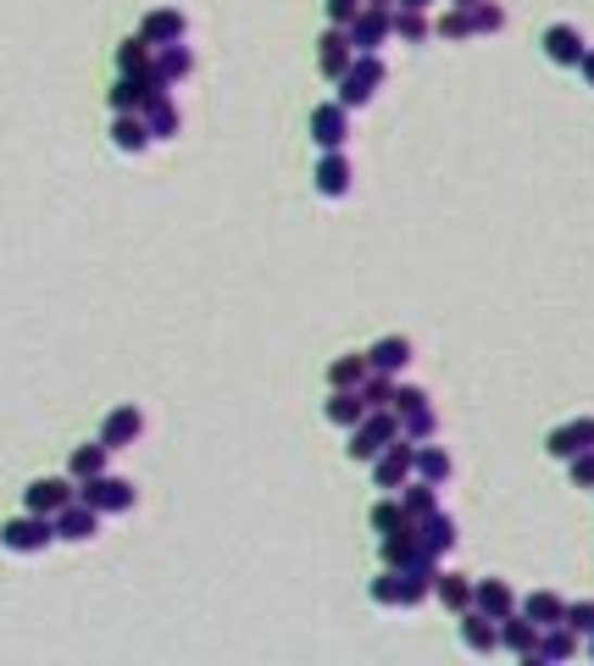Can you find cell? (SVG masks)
<instances>
[{
  "label": "cell",
  "instance_id": "obj_41",
  "mask_svg": "<svg viewBox=\"0 0 594 666\" xmlns=\"http://www.w3.org/2000/svg\"><path fill=\"white\" fill-rule=\"evenodd\" d=\"M506 28V12L494 7V0H478L472 7V34H501Z\"/></svg>",
  "mask_w": 594,
  "mask_h": 666
},
{
  "label": "cell",
  "instance_id": "obj_11",
  "mask_svg": "<svg viewBox=\"0 0 594 666\" xmlns=\"http://www.w3.org/2000/svg\"><path fill=\"white\" fill-rule=\"evenodd\" d=\"M539 44H544V56H551L556 67H578L583 51H589V39H583L572 23H551V28L539 34Z\"/></svg>",
  "mask_w": 594,
  "mask_h": 666
},
{
  "label": "cell",
  "instance_id": "obj_18",
  "mask_svg": "<svg viewBox=\"0 0 594 666\" xmlns=\"http://www.w3.org/2000/svg\"><path fill=\"white\" fill-rule=\"evenodd\" d=\"M501 650H511L517 661H528V666H533V650H539V623H528L522 611L501 616Z\"/></svg>",
  "mask_w": 594,
  "mask_h": 666
},
{
  "label": "cell",
  "instance_id": "obj_29",
  "mask_svg": "<svg viewBox=\"0 0 594 666\" xmlns=\"http://www.w3.org/2000/svg\"><path fill=\"white\" fill-rule=\"evenodd\" d=\"M144 128H151V139H173L178 133V106H173V94L167 89H156L151 101H144Z\"/></svg>",
  "mask_w": 594,
  "mask_h": 666
},
{
  "label": "cell",
  "instance_id": "obj_4",
  "mask_svg": "<svg viewBox=\"0 0 594 666\" xmlns=\"http://www.w3.org/2000/svg\"><path fill=\"white\" fill-rule=\"evenodd\" d=\"M389 439H401V417H394V411H367L351 427V445H344V450H351V461H372Z\"/></svg>",
  "mask_w": 594,
  "mask_h": 666
},
{
  "label": "cell",
  "instance_id": "obj_5",
  "mask_svg": "<svg viewBox=\"0 0 594 666\" xmlns=\"http://www.w3.org/2000/svg\"><path fill=\"white\" fill-rule=\"evenodd\" d=\"M78 500L89 511H101V516H117V511H134V484L128 478H112V472H101V478H84L78 484Z\"/></svg>",
  "mask_w": 594,
  "mask_h": 666
},
{
  "label": "cell",
  "instance_id": "obj_31",
  "mask_svg": "<svg viewBox=\"0 0 594 666\" xmlns=\"http://www.w3.org/2000/svg\"><path fill=\"white\" fill-rule=\"evenodd\" d=\"M151 44H144V34H128L123 44H117V73H128V78H151Z\"/></svg>",
  "mask_w": 594,
  "mask_h": 666
},
{
  "label": "cell",
  "instance_id": "obj_35",
  "mask_svg": "<svg viewBox=\"0 0 594 666\" xmlns=\"http://www.w3.org/2000/svg\"><path fill=\"white\" fill-rule=\"evenodd\" d=\"M372 367H367V350H356V356H339L333 367H328V389H362V377H367Z\"/></svg>",
  "mask_w": 594,
  "mask_h": 666
},
{
  "label": "cell",
  "instance_id": "obj_24",
  "mask_svg": "<svg viewBox=\"0 0 594 666\" xmlns=\"http://www.w3.org/2000/svg\"><path fill=\"white\" fill-rule=\"evenodd\" d=\"M189 67H194V56H189V44L178 39V44H156V56H151V78L156 84H178V78H189Z\"/></svg>",
  "mask_w": 594,
  "mask_h": 666
},
{
  "label": "cell",
  "instance_id": "obj_10",
  "mask_svg": "<svg viewBox=\"0 0 594 666\" xmlns=\"http://www.w3.org/2000/svg\"><path fill=\"white\" fill-rule=\"evenodd\" d=\"M389 17H394V7H389V12H383V7H362L351 23H344V34H351L356 51H378V44L394 34V23H389Z\"/></svg>",
  "mask_w": 594,
  "mask_h": 666
},
{
  "label": "cell",
  "instance_id": "obj_14",
  "mask_svg": "<svg viewBox=\"0 0 594 666\" xmlns=\"http://www.w3.org/2000/svg\"><path fill=\"white\" fill-rule=\"evenodd\" d=\"M78 489H73V478H34L28 489H23V511H39V516H56L67 500H73Z\"/></svg>",
  "mask_w": 594,
  "mask_h": 666
},
{
  "label": "cell",
  "instance_id": "obj_33",
  "mask_svg": "<svg viewBox=\"0 0 594 666\" xmlns=\"http://www.w3.org/2000/svg\"><path fill=\"white\" fill-rule=\"evenodd\" d=\"M106 456H112V450H106L101 439H94V445H78V450H73V461H67V478H73V484L101 478V472H106Z\"/></svg>",
  "mask_w": 594,
  "mask_h": 666
},
{
  "label": "cell",
  "instance_id": "obj_42",
  "mask_svg": "<svg viewBox=\"0 0 594 666\" xmlns=\"http://www.w3.org/2000/svg\"><path fill=\"white\" fill-rule=\"evenodd\" d=\"M567 628H572L578 639H589V633H594V600H578V605H567Z\"/></svg>",
  "mask_w": 594,
  "mask_h": 666
},
{
  "label": "cell",
  "instance_id": "obj_16",
  "mask_svg": "<svg viewBox=\"0 0 594 666\" xmlns=\"http://www.w3.org/2000/svg\"><path fill=\"white\" fill-rule=\"evenodd\" d=\"M139 34H144V44H178L184 34H189V17L178 12V7H156V12H144V23H139Z\"/></svg>",
  "mask_w": 594,
  "mask_h": 666
},
{
  "label": "cell",
  "instance_id": "obj_13",
  "mask_svg": "<svg viewBox=\"0 0 594 666\" xmlns=\"http://www.w3.org/2000/svg\"><path fill=\"white\" fill-rule=\"evenodd\" d=\"M101 534V511H89L78 495L56 511V539H67V545H84V539H94Z\"/></svg>",
  "mask_w": 594,
  "mask_h": 666
},
{
  "label": "cell",
  "instance_id": "obj_47",
  "mask_svg": "<svg viewBox=\"0 0 594 666\" xmlns=\"http://www.w3.org/2000/svg\"><path fill=\"white\" fill-rule=\"evenodd\" d=\"M362 7H383V12H389V7H394V0H362Z\"/></svg>",
  "mask_w": 594,
  "mask_h": 666
},
{
  "label": "cell",
  "instance_id": "obj_49",
  "mask_svg": "<svg viewBox=\"0 0 594 666\" xmlns=\"http://www.w3.org/2000/svg\"><path fill=\"white\" fill-rule=\"evenodd\" d=\"M589 661H594V633H589Z\"/></svg>",
  "mask_w": 594,
  "mask_h": 666
},
{
  "label": "cell",
  "instance_id": "obj_3",
  "mask_svg": "<svg viewBox=\"0 0 594 666\" xmlns=\"http://www.w3.org/2000/svg\"><path fill=\"white\" fill-rule=\"evenodd\" d=\"M0 545H7L12 555H39L56 545V516H39V511H23L12 516L7 528H0Z\"/></svg>",
  "mask_w": 594,
  "mask_h": 666
},
{
  "label": "cell",
  "instance_id": "obj_25",
  "mask_svg": "<svg viewBox=\"0 0 594 666\" xmlns=\"http://www.w3.org/2000/svg\"><path fill=\"white\" fill-rule=\"evenodd\" d=\"M367 367H372V372H389V377H401V372L412 367V340H401V333L378 340V345L367 350Z\"/></svg>",
  "mask_w": 594,
  "mask_h": 666
},
{
  "label": "cell",
  "instance_id": "obj_36",
  "mask_svg": "<svg viewBox=\"0 0 594 666\" xmlns=\"http://www.w3.org/2000/svg\"><path fill=\"white\" fill-rule=\"evenodd\" d=\"M394 389H401V384H394L389 372H367V377H362V400H367V411H394Z\"/></svg>",
  "mask_w": 594,
  "mask_h": 666
},
{
  "label": "cell",
  "instance_id": "obj_37",
  "mask_svg": "<svg viewBox=\"0 0 594 666\" xmlns=\"http://www.w3.org/2000/svg\"><path fill=\"white\" fill-rule=\"evenodd\" d=\"M401 505H406V516H412V522H422L428 511H439V484H422V478L412 484V478H406V495H401Z\"/></svg>",
  "mask_w": 594,
  "mask_h": 666
},
{
  "label": "cell",
  "instance_id": "obj_21",
  "mask_svg": "<svg viewBox=\"0 0 594 666\" xmlns=\"http://www.w3.org/2000/svg\"><path fill=\"white\" fill-rule=\"evenodd\" d=\"M351 62H356V44H351V34L333 23V28L323 34V44H317V67H323V78H339Z\"/></svg>",
  "mask_w": 594,
  "mask_h": 666
},
{
  "label": "cell",
  "instance_id": "obj_40",
  "mask_svg": "<svg viewBox=\"0 0 594 666\" xmlns=\"http://www.w3.org/2000/svg\"><path fill=\"white\" fill-rule=\"evenodd\" d=\"M433 34H439V39H451V44L478 39V34H472V12H467V7H451V12H444V17L433 23Z\"/></svg>",
  "mask_w": 594,
  "mask_h": 666
},
{
  "label": "cell",
  "instance_id": "obj_8",
  "mask_svg": "<svg viewBox=\"0 0 594 666\" xmlns=\"http://www.w3.org/2000/svg\"><path fill=\"white\" fill-rule=\"evenodd\" d=\"M589 445H594V417H572V422H561V427L544 434V456H556V461H572Z\"/></svg>",
  "mask_w": 594,
  "mask_h": 666
},
{
  "label": "cell",
  "instance_id": "obj_1",
  "mask_svg": "<svg viewBox=\"0 0 594 666\" xmlns=\"http://www.w3.org/2000/svg\"><path fill=\"white\" fill-rule=\"evenodd\" d=\"M433 573H439V566H412V573L383 566V578H372V600L378 605H422L433 594Z\"/></svg>",
  "mask_w": 594,
  "mask_h": 666
},
{
  "label": "cell",
  "instance_id": "obj_46",
  "mask_svg": "<svg viewBox=\"0 0 594 666\" xmlns=\"http://www.w3.org/2000/svg\"><path fill=\"white\" fill-rule=\"evenodd\" d=\"M394 7H417V12H428V7H433V0H394Z\"/></svg>",
  "mask_w": 594,
  "mask_h": 666
},
{
  "label": "cell",
  "instance_id": "obj_39",
  "mask_svg": "<svg viewBox=\"0 0 594 666\" xmlns=\"http://www.w3.org/2000/svg\"><path fill=\"white\" fill-rule=\"evenodd\" d=\"M406 522H412V516H406V505H401V500H378V505H372V534H378V539L401 534Z\"/></svg>",
  "mask_w": 594,
  "mask_h": 666
},
{
  "label": "cell",
  "instance_id": "obj_43",
  "mask_svg": "<svg viewBox=\"0 0 594 666\" xmlns=\"http://www.w3.org/2000/svg\"><path fill=\"white\" fill-rule=\"evenodd\" d=\"M567 472H572V484H578V489H594V445H589L583 456H572V461H567Z\"/></svg>",
  "mask_w": 594,
  "mask_h": 666
},
{
  "label": "cell",
  "instance_id": "obj_9",
  "mask_svg": "<svg viewBox=\"0 0 594 666\" xmlns=\"http://www.w3.org/2000/svg\"><path fill=\"white\" fill-rule=\"evenodd\" d=\"M383 566H394V573H412V566H439V561H428V550L417 539V522H406L401 534L383 539Z\"/></svg>",
  "mask_w": 594,
  "mask_h": 666
},
{
  "label": "cell",
  "instance_id": "obj_45",
  "mask_svg": "<svg viewBox=\"0 0 594 666\" xmlns=\"http://www.w3.org/2000/svg\"><path fill=\"white\" fill-rule=\"evenodd\" d=\"M578 73H583V84L594 89V51H583V62H578Z\"/></svg>",
  "mask_w": 594,
  "mask_h": 666
},
{
  "label": "cell",
  "instance_id": "obj_22",
  "mask_svg": "<svg viewBox=\"0 0 594 666\" xmlns=\"http://www.w3.org/2000/svg\"><path fill=\"white\" fill-rule=\"evenodd\" d=\"M112 145L123 156H139L144 145H156V139H151V128H144L139 112H112Z\"/></svg>",
  "mask_w": 594,
  "mask_h": 666
},
{
  "label": "cell",
  "instance_id": "obj_23",
  "mask_svg": "<svg viewBox=\"0 0 594 666\" xmlns=\"http://www.w3.org/2000/svg\"><path fill=\"white\" fill-rule=\"evenodd\" d=\"M462 639H467L472 655H494L501 650V623L483 616V611H462Z\"/></svg>",
  "mask_w": 594,
  "mask_h": 666
},
{
  "label": "cell",
  "instance_id": "obj_48",
  "mask_svg": "<svg viewBox=\"0 0 594 666\" xmlns=\"http://www.w3.org/2000/svg\"><path fill=\"white\" fill-rule=\"evenodd\" d=\"M451 7H467V12H472V7H478V0H451Z\"/></svg>",
  "mask_w": 594,
  "mask_h": 666
},
{
  "label": "cell",
  "instance_id": "obj_7",
  "mask_svg": "<svg viewBox=\"0 0 594 666\" xmlns=\"http://www.w3.org/2000/svg\"><path fill=\"white\" fill-rule=\"evenodd\" d=\"M412 456H417L412 439H389V445L372 456V484H378V489H406V478H412Z\"/></svg>",
  "mask_w": 594,
  "mask_h": 666
},
{
  "label": "cell",
  "instance_id": "obj_6",
  "mask_svg": "<svg viewBox=\"0 0 594 666\" xmlns=\"http://www.w3.org/2000/svg\"><path fill=\"white\" fill-rule=\"evenodd\" d=\"M394 417H401V439H412V445H422V439H433V427H439V417H433V406H428V395L422 389H394Z\"/></svg>",
  "mask_w": 594,
  "mask_h": 666
},
{
  "label": "cell",
  "instance_id": "obj_19",
  "mask_svg": "<svg viewBox=\"0 0 594 666\" xmlns=\"http://www.w3.org/2000/svg\"><path fill=\"white\" fill-rule=\"evenodd\" d=\"M417 539H422V550H428V561H444L456 550V522L444 516V511H428L422 522H417Z\"/></svg>",
  "mask_w": 594,
  "mask_h": 666
},
{
  "label": "cell",
  "instance_id": "obj_30",
  "mask_svg": "<svg viewBox=\"0 0 594 666\" xmlns=\"http://www.w3.org/2000/svg\"><path fill=\"white\" fill-rule=\"evenodd\" d=\"M412 478H422V484H451V456L422 439L417 456H412Z\"/></svg>",
  "mask_w": 594,
  "mask_h": 666
},
{
  "label": "cell",
  "instance_id": "obj_34",
  "mask_svg": "<svg viewBox=\"0 0 594 666\" xmlns=\"http://www.w3.org/2000/svg\"><path fill=\"white\" fill-rule=\"evenodd\" d=\"M323 411H328V422H339V427H356V422L367 417V400H362V389H333Z\"/></svg>",
  "mask_w": 594,
  "mask_h": 666
},
{
  "label": "cell",
  "instance_id": "obj_38",
  "mask_svg": "<svg viewBox=\"0 0 594 666\" xmlns=\"http://www.w3.org/2000/svg\"><path fill=\"white\" fill-rule=\"evenodd\" d=\"M389 23H394V34H401L406 44H428V39H433V23H428L417 7H401V12H394Z\"/></svg>",
  "mask_w": 594,
  "mask_h": 666
},
{
  "label": "cell",
  "instance_id": "obj_17",
  "mask_svg": "<svg viewBox=\"0 0 594 666\" xmlns=\"http://www.w3.org/2000/svg\"><path fill=\"white\" fill-rule=\"evenodd\" d=\"M156 89H167V84H156V78H128V73H117V84L106 89V106H112V112H144V101H151Z\"/></svg>",
  "mask_w": 594,
  "mask_h": 666
},
{
  "label": "cell",
  "instance_id": "obj_15",
  "mask_svg": "<svg viewBox=\"0 0 594 666\" xmlns=\"http://www.w3.org/2000/svg\"><path fill=\"white\" fill-rule=\"evenodd\" d=\"M139 434H144V411H139V406H117V411L101 422V445H106V450H128V445H139Z\"/></svg>",
  "mask_w": 594,
  "mask_h": 666
},
{
  "label": "cell",
  "instance_id": "obj_2",
  "mask_svg": "<svg viewBox=\"0 0 594 666\" xmlns=\"http://www.w3.org/2000/svg\"><path fill=\"white\" fill-rule=\"evenodd\" d=\"M333 84H339V106H344V112L367 106L372 94L383 89V62H378V51H356V62L344 67V73H339Z\"/></svg>",
  "mask_w": 594,
  "mask_h": 666
},
{
  "label": "cell",
  "instance_id": "obj_27",
  "mask_svg": "<svg viewBox=\"0 0 594 666\" xmlns=\"http://www.w3.org/2000/svg\"><path fill=\"white\" fill-rule=\"evenodd\" d=\"M351 162H344L339 151H323V162H317V195H328V201H339V195H351Z\"/></svg>",
  "mask_w": 594,
  "mask_h": 666
},
{
  "label": "cell",
  "instance_id": "obj_28",
  "mask_svg": "<svg viewBox=\"0 0 594 666\" xmlns=\"http://www.w3.org/2000/svg\"><path fill=\"white\" fill-rule=\"evenodd\" d=\"M572 655H578V633H572L567 623H556V628H539L533 666H544V661H572Z\"/></svg>",
  "mask_w": 594,
  "mask_h": 666
},
{
  "label": "cell",
  "instance_id": "obj_26",
  "mask_svg": "<svg viewBox=\"0 0 594 666\" xmlns=\"http://www.w3.org/2000/svg\"><path fill=\"white\" fill-rule=\"evenodd\" d=\"M517 611L528 616V623H539V628H556V623H567V600H561L556 589H533L528 600H517Z\"/></svg>",
  "mask_w": 594,
  "mask_h": 666
},
{
  "label": "cell",
  "instance_id": "obj_20",
  "mask_svg": "<svg viewBox=\"0 0 594 666\" xmlns=\"http://www.w3.org/2000/svg\"><path fill=\"white\" fill-rule=\"evenodd\" d=\"M472 611H483V616H511L517 611V589L506 584V578H483V584H472Z\"/></svg>",
  "mask_w": 594,
  "mask_h": 666
},
{
  "label": "cell",
  "instance_id": "obj_44",
  "mask_svg": "<svg viewBox=\"0 0 594 666\" xmlns=\"http://www.w3.org/2000/svg\"><path fill=\"white\" fill-rule=\"evenodd\" d=\"M323 7H328V17H333V23L344 28V23H351V17L362 12V0H323Z\"/></svg>",
  "mask_w": 594,
  "mask_h": 666
},
{
  "label": "cell",
  "instance_id": "obj_32",
  "mask_svg": "<svg viewBox=\"0 0 594 666\" xmlns=\"http://www.w3.org/2000/svg\"><path fill=\"white\" fill-rule=\"evenodd\" d=\"M433 594L444 600V611H472V578H462V573H433Z\"/></svg>",
  "mask_w": 594,
  "mask_h": 666
},
{
  "label": "cell",
  "instance_id": "obj_12",
  "mask_svg": "<svg viewBox=\"0 0 594 666\" xmlns=\"http://www.w3.org/2000/svg\"><path fill=\"white\" fill-rule=\"evenodd\" d=\"M312 139H317V151H344V139H351V112L339 101L317 106L312 112Z\"/></svg>",
  "mask_w": 594,
  "mask_h": 666
}]
</instances>
